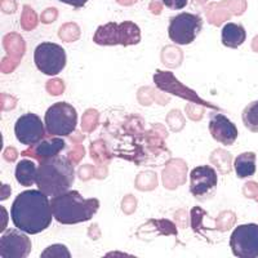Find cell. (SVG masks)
<instances>
[{
  "label": "cell",
  "mask_w": 258,
  "mask_h": 258,
  "mask_svg": "<svg viewBox=\"0 0 258 258\" xmlns=\"http://www.w3.org/2000/svg\"><path fill=\"white\" fill-rule=\"evenodd\" d=\"M11 217L17 229L29 235L40 234L52 223L53 212L49 197L39 188L22 191L13 202Z\"/></svg>",
  "instance_id": "1"
},
{
  "label": "cell",
  "mask_w": 258,
  "mask_h": 258,
  "mask_svg": "<svg viewBox=\"0 0 258 258\" xmlns=\"http://www.w3.org/2000/svg\"><path fill=\"white\" fill-rule=\"evenodd\" d=\"M75 181V168L66 156L57 155L39 161L36 186L49 198L58 197L71 188Z\"/></svg>",
  "instance_id": "2"
},
{
  "label": "cell",
  "mask_w": 258,
  "mask_h": 258,
  "mask_svg": "<svg viewBox=\"0 0 258 258\" xmlns=\"http://www.w3.org/2000/svg\"><path fill=\"white\" fill-rule=\"evenodd\" d=\"M53 218L62 225H77L94 217L100 209V200L85 199L77 190H69L58 197L50 198Z\"/></svg>",
  "instance_id": "3"
},
{
  "label": "cell",
  "mask_w": 258,
  "mask_h": 258,
  "mask_svg": "<svg viewBox=\"0 0 258 258\" xmlns=\"http://www.w3.org/2000/svg\"><path fill=\"white\" fill-rule=\"evenodd\" d=\"M93 41L102 47L137 45L141 41V29L132 21H123L120 24L109 22L98 26L94 32Z\"/></svg>",
  "instance_id": "4"
},
{
  "label": "cell",
  "mask_w": 258,
  "mask_h": 258,
  "mask_svg": "<svg viewBox=\"0 0 258 258\" xmlns=\"http://www.w3.org/2000/svg\"><path fill=\"white\" fill-rule=\"evenodd\" d=\"M47 135L53 137L70 136L77 129L78 112L73 105L64 102L53 103L44 116Z\"/></svg>",
  "instance_id": "5"
},
{
  "label": "cell",
  "mask_w": 258,
  "mask_h": 258,
  "mask_svg": "<svg viewBox=\"0 0 258 258\" xmlns=\"http://www.w3.org/2000/svg\"><path fill=\"white\" fill-rule=\"evenodd\" d=\"M203 24L202 16L182 12L169 20L168 36L174 44L188 45L198 38L203 30Z\"/></svg>",
  "instance_id": "6"
},
{
  "label": "cell",
  "mask_w": 258,
  "mask_h": 258,
  "mask_svg": "<svg viewBox=\"0 0 258 258\" xmlns=\"http://www.w3.org/2000/svg\"><path fill=\"white\" fill-rule=\"evenodd\" d=\"M68 57L63 48L56 43L44 41L34 50V63L41 74L48 77L58 75L66 66Z\"/></svg>",
  "instance_id": "7"
},
{
  "label": "cell",
  "mask_w": 258,
  "mask_h": 258,
  "mask_svg": "<svg viewBox=\"0 0 258 258\" xmlns=\"http://www.w3.org/2000/svg\"><path fill=\"white\" fill-rule=\"evenodd\" d=\"M230 248L235 257L258 258V225L244 223L230 235Z\"/></svg>",
  "instance_id": "8"
},
{
  "label": "cell",
  "mask_w": 258,
  "mask_h": 258,
  "mask_svg": "<svg viewBox=\"0 0 258 258\" xmlns=\"http://www.w3.org/2000/svg\"><path fill=\"white\" fill-rule=\"evenodd\" d=\"M217 170L211 165H199L190 173V192L199 202H207L217 191Z\"/></svg>",
  "instance_id": "9"
},
{
  "label": "cell",
  "mask_w": 258,
  "mask_h": 258,
  "mask_svg": "<svg viewBox=\"0 0 258 258\" xmlns=\"http://www.w3.org/2000/svg\"><path fill=\"white\" fill-rule=\"evenodd\" d=\"M154 83L158 87L160 91H164L167 93H172L177 97H181L183 100H187L190 102L198 103V105H203L207 106V107H212L214 110H220L218 109V106L212 105V103L206 102V101H203L198 93L190 89L188 87H186L183 83L178 82L177 78L174 77L173 73H170V71H160L158 70L154 75Z\"/></svg>",
  "instance_id": "10"
},
{
  "label": "cell",
  "mask_w": 258,
  "mask_h": 258,
  "mask_svg": "<svg viewBox=\"0 0 258 258\" xmlns=\"http://www.w3.org/2000/svg\"><path fill=\"white\" fill-rule=\"evenodd\" d=\"M47 133L45 124L36 114L27 112L17 119L15 124V135L18 141L27 147L35 146L43 141Z\"/></svg>",
  "instance_id": "11"
},
{
  "label": "cell",
  "mask_w": 258,
  "mask_h": 258,
  "mask_svg": "<svg viewBox=\"0 0 258 258\" xmlns=\"http://www.w3.org/2000/svg\"><path fill=\"white\" fill-rule=\"evenodd\" d=\"M29 235V234H27ZM26 232L20 229H9L0 238L2 258H26L31 253V240Z\"/></svg>",
  "instance_id": "12"
},
{
  "label": "cell",
  "mask_w": 258,
  "mask_h": 258,
  "mask_svg": "<svg viewBox=\"0 0 258 258\" xmlns=\"http://www.w3.org/2000/svg\"><path fill=\"white\" fill-rule=\"evenodd\" d=\"M209 133L214 141L223 146H232L238 140V128L226 115L213 112L209 116Z\"/></svg>",
  "instance_id": "13"
},
{
  "label": "cell",
  "mask_w": 258,
  "mask_h": 258,
  "mask_svg": "<svg viewBox=\"0 0 258 258\" xmlns=\"http://www.w3.org/2000/svg\"><path fill=\"white\" fill-rule=\"evenodd\" d=\"M64 147H66V142H64L63 138L49 136V138H45L39 144H36L35 146L29 147L22 154L25 156H30V158L36 159L38 161H41L44 159L59 155L64 150Z\"/></svg>",
  "instance_id": "14"
},
{
  "label": "cell",
  "mask_w": 258,
  "mask_h": 258,
  "mask_svg": "<svg viewBox=\"0 0 258 258\" xmlns=\"http://www.w3.org/2000/svg\"><path fill=\"white\" fill-rule=\"evenodd\" d=\"M246 39V31L243 25L227 22L221 31V40L222 44L227 48L236 49L244 44Z\"/></svg>",
  "instance_id": "15"
},
{
  "label": "cell",
  "mask_w": 258,
  "mask_h": 258,
  "mask_svg": "<svg viewBox=\"0 0 258 258\" xmlns=\"http://www.w3.org/2000/svg\"><path fill=\"white\" fill-rule=\"evenodd\" d=\"M36 174H38V167L32 160L24 159L18 161L16 165L15 176L21 186H32L36 183Z\"/></svg>",
  "instance_id": "16"
},
{
  "label": "cell",
  "mask_w": 258,
  "mask_h": 258,
  "mask_svg": "<svg viewBox=\"0 0 258 258\" xmlns=\"http://www.w3.org/2000/svg\"><path fill=\"white\" fill-rule=\"evenodd\" d=\"M235 173L238 176V178H248L252 177L257 170V165H255V154L254 153H243L235 158L234 161Z\"/></svg>",
  "instance_id": "17"
},
{
  "label": "cell",
  "mask_w": 258,
  "mask_h": 258,
  "mask_svg": "<svg viewBox=\"0 0 258 258\" xmlns=\"http://www.w3.org/2000/svg\"><path fill=\"white\" fill-rule=\"evenodd\" d=\"M244 126L253 133H258V100L246 106L241 114Z\"/></svg>",
  "instance_id": "18"
},
{
  "label": "cell",
  "mask_w": 258,
  "mask_h": 258,
  "mask_svg": "<svg viewBox=\"0 0 258 258\" xmlns=\"http://www.w3.org/2000/svg\"><path fill=\"white\" fill-rule=\"evenodd\" d=\"M71 258V253L69 252L68 246L63 244H53L48 246L47 249L40 254V258Z\"/></svg>",
  "instance_id": "19"
},
{
  "label": "cell",
  "mask_w": 258,
  "mask_h": 258,
  "mask_svg": "<svg viewBox=\"0 0 258 258\" xmlns=\"http://www.w3.org/2000/svg\"><path fill=\"white\" fill-rule=\"evenodd\" d=\"M165 7L169 9H174V11H179L183 9L188 4V0H161Z\"/></svg>",
  "instance_id": "20"
},
{
  "label": "cell",
  "mask_w": 258,
  "mask_h": 258,
  "mask_svg": "<svg viewBox=\"0 0 258 258\" xmlns=\"http://www.w3.org/2000/svg\"><path fill=\"white\" fill-rule=\"evenodd\" d=\"M61 3L63 4H68V6L74 7V8H83L85 4L88 3V0H58Z\"/></svg>",
  "instance_id": "21"
}]
</instances>
